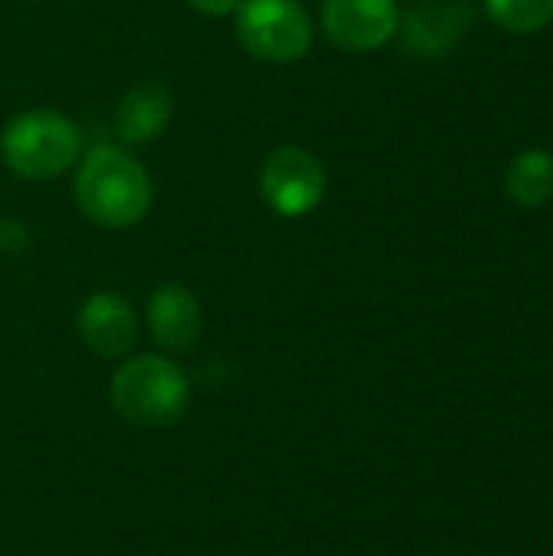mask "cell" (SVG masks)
I'll list each match as a JSON object with an SVG mask.
<instances>
[{"mask_svg": "<svg viewBox=\"0 0 553 556\" xmlns=\"http://www.w3.org/2000/svg\"><path fill=\"white\" fill-rule=\"evenodd\" d=\"M75 202L98 228H134L153 202L147 169L117 147H95L75 173Z\"/></svg>", "mask_w": 553, "mask_h": 556, "instance_id": "obj_1", "label": "cell"}, {"mask_svg": "<svg viewBox=\"0 0 553 556\" xmlns=\"http://www.w3.org/2000/svg\"><path fill=\"white\" fill-rule=\"evenodd\" d=\"M111 407L134 427H169L189 407V378L163 355H137L111 378Z\"/></svg>", "mask_w": 553, "mask_h": 556, "instance_id": "obj_2", "label": "cell"}, {"mask_svg": "<svg viewBox=\"0 0 553 556\" xmlns=\"http://www.w3.org/2000/svg\"><path fill=\"white\" fill-rule=\"evenodd\" d=\"M81 150V134L78 127L49 108H33L16 114L0 137V153L3 163L29 179V182H46L65 173Z\"/></svg>", "mask_w": 553, "mask_h": 556, "instance_id": "obj_3", "label": "cell"}, {"mask_svg": "<svg viewBox=\"0 0 553 556\" xmlns=\"http://www.w3.org/2000/svg\"><path fill=\"white\" fill-rule=\"evenodd\" d=\"M235 36L248 55L264 62H297L310 52L313 20L300 0H241Z\"/></svg>", "mask_w": 553, "mask_h": 556, "instance_id": "obj_4", "label": "cell"}, {"mask_svg": "<svg viewBox=\"0 0 553 556\" xmlns=\"http://www.w3.org/2000/svg\"><path fill=\"white\" fill-rule=\"evenodd\" d=\"M261 195L284 218L310 215L326 195V169L303 147H280L261 166Z\"/></svg>", "mask_w": 553, "mask_h": 556, "instance_id": "obj_5", "label": "cell"}, {"mask_svg": "<svg viewBox=\"0 0 553 556\" xmlns=\"http://www.w3.org/2000/svg\"><path fill=\"white\" fill-rule=\"evenodd\" d=\"M323 29L345 52H372L398 36L401 7L394 0H326Z\"/></svg>", "mask_w": 553, "mask_h": 556, "instance_id": "obj_6", "label": "cell"}, {"mask_svg": "<svg viewBox=\"0 0 553 556\" xmlns=\"http://www.w3.org/2000/svg\"><path fill=\"white\" fill-rule=\"evenodd\" d=\"M476 10L469 0H427L420 7H414L407 13V20H401V36L407 52L433 59V55H447L473 26Z\"/></svg>", "mask_w": 553, "mask_h": 556, "instance_id": "obj_7", "label": "cell"}, {"mask_svg": "<svg viewBox=\"0 0 553 556\" xmlns=\"http://www.w3.org/2000/svg\"><path fill=\"white\" fill-rule=\"evenodd\" d=\"M78 332L85 345L104 358H121L137 342L134 306L121 293H91L78 309Z\"/></svg>", "mask_w": 553, "mask_h": 556, "instance_id": "obj_8", "label": "cell"}, {"mask_svg": "<svg viewBox=\"0 0 553 556\" xmlns=\"http://www.w3.org/2000/svg\"><path fill=\"white\" fill-rule=\"evenodd\" d=\"M147 323H150V336L166 352H186L202 336L199 300L183 283H163L160 290H153L147 303Z\"/></svg>", "mask_w": 553, "mask_h": 556, "instance_id": "obj_9", "label": "cell"}, {"mask_svg": "<svg viewBox=\"0 0 553 556\" xmlns=\"http://www.w3.org/2000/svg\"><path fill=\"white\" fill-rule=\"evenodd\" d=\"M169 117H173L169 91L156 81H140L121 98L114 127L124 143H150L166 130Z\"/></svg>", "mask_w": 553, "mask_h": 556, "instance_id": "obj_10", "label": "cell"}, {"mask_svg": "<svg viewBox=\"0 0 553 556\" xmlns=\"http://www.w3.org/2000/svg\"><path fill=\"white\" fill-rule=\"evenodd\" d=\"M505 192L521 208H541L553 199V153L531 147L521 150L505 169Z\"/></svg>", "mask_w": 553, "mask_h": 556, "instance_id": "obj_11", "label": "cell"}, {"mask_svg": "<svg viewBox=\"0 0 553 556\" xmlns=\"http://www.w3.org/2000/svg\"><path fill=\"white\" fill-rule=\"evenodd\" d=\"M489 20L515 36H531L551 26L553 0H486Z\"/></svg>", "mask_w": 553, "mask_h": 556, "instance_id": "obj_12", "label": "cell"}, {"mask_svg": "<svg viewBox=\"0 0 553 556\" xmlns=\"http://www.w3.org/2000/svg\"><path fill=\"white\" fill-rule=\"evenodd\" d=\"M192 10H199L202 16H228L238 10L241 0H186Z\"/></svg>", "mask_w": 553, "mask_h": 556, "instance_id": "obj_13", "label": "cell"}]
</instances>
